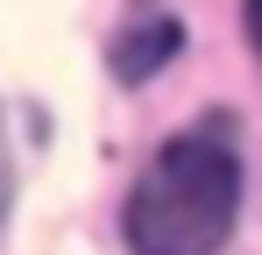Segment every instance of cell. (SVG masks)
<instances>
[{"label":"cell","instance_id":"6da1fadb","mask_svg":"<svg viewBox=\"0 0 262 255\" xmlns=\"http://www.w3.org/2000/svg\"><path fill=\"white\" fill-rule=\"evenodd\" d=\"M241 206V156L227 121L184 128L128 192V248L135 255H213L234 234Z\"/></svg>","mask_w":262,"mask_h":255},{"label":"cell","instance_id":"7a4b0ae2","mask_svg":"<svg viewBox=\"0 0 262 255\" xmlns=\"http://www.w3.org/2000/svg\"><path fill=\"white\" fill-rule=\"evenodd\" d=\"M170 50H177V29H170V22H149V36H128L121 50H114V71H121V78H135V71H156Z\"/></svg>","mask_w":262,"mask_h":255},{"label":"cell","instance_id":"3957f363","mask_svg":"<svg viewBox=\"0 0 262 255\" xmlns=\"http://www.w3.org/2000/svg\"><path fill=\"white\" fill-rule=\"evenodd\" d=\"M7 199H14V149H7V128H0V220H7Z\"/></svg>","mask_w":262,"mask_h":255},{"label":"cell","instance_id":"277c9868","mask_svg":"<svg viewBox=\"0 0 262 255\" xmlns=\"http://www.w3.org/2000/svg\"><path fill=\"white\" fill-rule=\"evenodd\" d=\"M241 22H248V42H255V57H262V0H248V7H241Z\"/></svg>","mask_w":262,"mask_h":255}]
</instances>
